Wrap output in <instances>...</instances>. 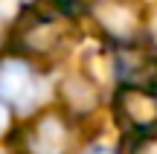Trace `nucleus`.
Here are the masks:
<instances>
[{
	"mask_svg": "<svg viewBox=\"0 0 157 154\" xmlns=\"http://www.w3.org/2000/svg\"><path fill=\"white\" fill-rule=\"evenodd\" d=\"M41 96V79L23 58H0V102L29 114Z\"/></svg>",
	"mask_w": 157,
	"mask_h": 154,
	"instance_id": "1",
	"label": "nucleus"
},
{
	"mask_svg": "<svg viewBox=\"0 0 157 154\" xmlns=\"http://www.w3.org/2000/svg\"><path fill=\"white\" fill-rule=\"evenodd\" d=\"M87 154H113V151H111V148H90Z\"/></svg>",
	"mask_w": 157,
	"mask_h": 154,
	"instance_id": "2",
	"label": "nucleus"
}]
</instances>
